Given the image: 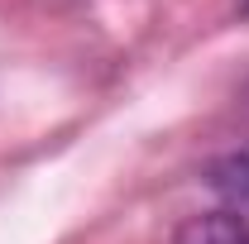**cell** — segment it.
Returning <instances> with one entry per match:
<instances>
[{
  "label": "cell",
  "mask_w": 249,
  "mask_h": 244,
  "mask_svg": "<svg viewBox=\"0 0 249 244\" xmlns=\"http://www.w3.org/2000/svg\"><path fill=\"white\" fill-rule=\"evenodd\" d=\"M173 244H249V220L240 211H201L173 230Z\"/></svg>",
  "instance_id": "obj_1"
},
{
  "label": "cell",
  "mask_w": 249,
  "mask_h": 244,
  "mask_svg": "<svg viewBox=\"0 0 249 244\" xmlns=\"http://www.w3.org/2000/svg\"><path fill=\"white\" fill-rule=\"evenodd\" d=\"M206 187L216 196H225L230 206H249V139L230 144L225 153H216L206 163Z\"/></svg>",
  "instance_id": "obj_2"
}]
</instances>
